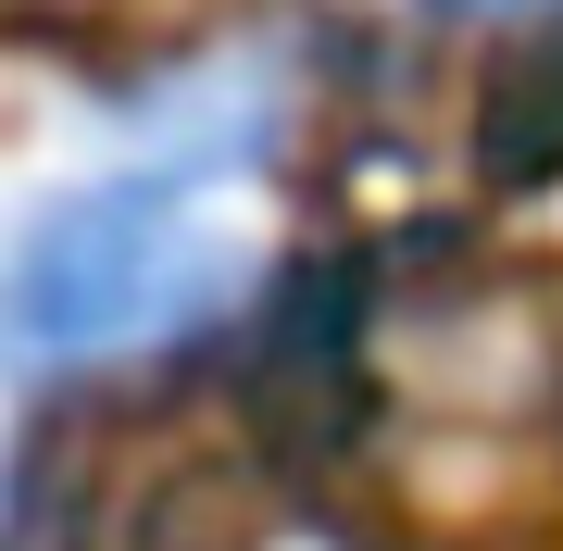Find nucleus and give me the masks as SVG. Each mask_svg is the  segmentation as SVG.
I'll return each instance as SVG.
<instances>
[{
  "instance_id": "obj_2",
  "label": "nucleus",
  "mask_w": 563,
  "mask_h": 551,
  "mask_svg": "<svg viewBox=\"0 0 563 551\" xmlns=\"http://www.w3.org/2000/svg\"><path fill=\"white\" fill-rule=\"evenodd\" d=\"M476 151H488V176H501V188L563 176V0H551L539 25H526V51L501 63V76H488Z\"/></svg>"
},
{
  "instance_id": "obj_1",
  "label": "nucleus",
  "mask_w": 563,
  "mask_h": 551,
  "mask_svg": "<svg viewBox=\"0 0 563 551\" xmlns=\"http://www.w3.org/2000/svg\"><path fill=\"white\" fill-rule=\"evenodd\" d=\"M239 288H251V251L201 201V176L113 164V176H76L51 201H25L13 264H0V339H13L25 388H63V376L188 351L201 327L239 313Z\"/></svg>"
},
{
  "instance_id": "obj_3",
  "label": "nucleus",
  "mask_w": 563,
  "mask_h": 551,
  "mask_svg": "<svg viewBox=\"0 0 563 551\" xmlns=\"http://www.w3.org/2000/svg\"><path fill=\"white\" fill-rule=\"evenodd\" d=\"M439 13H476V25H501V13H551V0H439Z\"/></svg>"
}]
</instances>
